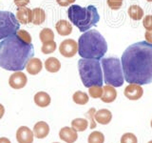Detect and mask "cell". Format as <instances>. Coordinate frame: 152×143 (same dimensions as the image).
I'll use <instances>...</instances> for the list:
<instances>
[{
	"label": "cell",
	"mask_w": 152,
	"mask_h": 143,
	"mask_svg": "<svg viewBox=\"0 0 152 143\" xmlns=\"http://www.w3.org/2000/svg\"><path fill=\"white\" fill-rule=\"evenodd\" d=\"M125 80L128 83H152V44L140 41L128 46L121 58Z\"/></svg>",
	"instance_id": "1"
},
{
	"label": "cell",
	"mask_w": 152,
	"mask_h": 143,
	"mask_svg": "<svg viewBox=\"0 0 152 143\" xmlns=\"http://www.w3.org/2000/svg\"><path fill=\"white\" fill-rule=\"evenodd\" d=\"M34 55L32 44L23 42L16 35L0 42V67L7 71H22Z\"/></svg>",
	"instance_id": "2"
},
{
	"label": "cell",
	"mask_w": 152,
	"mask_h": 143,
	"mask_svg": "<svg viewBox=\"0 0 152 143\" xmlns=\"http://www.w3.org/2000/svg\"><path fill=\"white\" fill-rule=\"evenodd\" d=\"M107 52V43L96 30H88L79 37L78 54L82 58L102 59Z\"/></svg>",
	"instance_id": "3"
},
{
	"label": "cell",
	"mask_w": 152,
	"mask_h": 143,
	"mask_svg": "<svg viewBox=\"0 0 152 143\" xmlns=\"http://www.w3.org/2000/svg\"><path fill=\"white\" fill-rule=\"evenodd\" d=\"M68 16L70 22L82 32H87L90 28L96 26L100 20L98 11L93 5H89L88 7L71 5L68 10Z\"/></svg>",
	"instance_id": "4"
},
{
	"label": "cell",
	"mask_w": 152,
	"mask_h": 143,
	"mask_svg": "<svg viewBox=\"0 0 152 143\" xmlns=\"http://www.w3.org/2000/svg\"><path fill=\"white\" fill-rule=\"evenodd\" d=\"M78 71L80 78L86 88L103 86L104 75L99 60L81 58L78 60Z\"/></svg>",
	"instance_id": "5"
},
{
	"label": "cell",
	"mask_w": 152,
	"mask_h": 143,
	"mask_svg": "<svg viewBox=\"0 0 152 143\" xmlns=\"http://www.w3.org/2000/svg\"><path fill=\"white\" fill-rule=\"evenodd\" d=\"M101 64L104 72V83L113 87H122L125 77L121 60L117 57H107L102 58Z\"/></svg>",
	"instance_id": "6"
},
{
	"label": "cell",
	"mask_w": 152,
	"mask_h": 143,
	"mask_svg": "<svg viewBox=\"0 0 152 143\" xmlns=\"http://www.w3.org/2000/svg\"><path fill=\"white\" fill-rule=\"evenodd\" d=\"M20 23L12 12L0 11V40L16 35Z\"/></svg>",
	"instance_id": "7"
},
{
	"label": "cell",
	"mask_w": 152,
	"mask_h": 143,
	"mask_svg": "<svg viewBox=\"0 0 152 143\" xmlns=\"http://www.w3.org/2000/svg\"><path fill=\"white\" fill-rule=\"evenodd\" d=\"M59 52L64 57L70 58L78 52V43L74 39H65L61 42Z\"/></svg>",
	"instance_id": "8"
},
{
	"label": "cell",
	"mask_w": 152,
	"mask_h": 143,
	"mask_svg": "<svg viewBox=\"0 0 152 143\" xmlns=\"http://www.w3.org/2000/svg\"><path fill=\"white\" fill-rule=\"evenodd\" d=\"M27 82H28L27 75L21 71L14 72L9 78L10 87H12V89H15V90L23 89L27 85Z\"/></svg>",
	"instance_id": "9"
},
{
	"label": "cell",
	"mask_w": 152,
	"mask_h": 143,
	"mask_svg": "<svg viewBox=\"0 0 152 143\" xmlns=\"http://www.w3.org/2000/svg\"><path fill=\"white\" fill-rule=\"evenodd\" d=\"M124 94H125V97L129 100H138L142 97V94H144V89H142V85L129 83L125 88Z\"/></svg>",
	"instance_id": "10"
},
{
	"label": "cell",
	"mask_w": 152,
	"mask_h": 143,
	"mask_svg": "<svg viewBox=\"0 0 152 143\" xmlns=\"http://www.w3.org/2000/svg\"><path fill=\"white\" fill-rule=\"evenodd\" d=\"M34 133L27 126H21L16 131V140L18 143H33Z\"/></svg>",
	"instance_id": "11"
},
{
	"label": "cell",
	"mask_w": 152,
	"mask_h": 143,
	"mask_svg": "<svg viewBox=\"0 0 152 143\" xmlns=\"http://www.w3.org/2000/svg\"><path fill=\"white\" fill-rule=\"evenodd\" d=\"M59 137L61 140L66 143H74L78 139L77 131L74 130L72 127H63L59 132Z\"/></svg>",
	"instance_id": "12"
},
{
	"label": "cell",
	"mask_w": 152,
	"mask_h": 143,
	"mask_svg": "<svg viewBox=\"0 0 152 143\" xmlns=\"http://www.w3.org/2000/svg\"><path fill=\"white\" fill-rule=\"evenodd\" d=\"M32 131L35 137L39 138V139H43V138H45L49 136L50 126H49V124L45 121H38L37 123H35Z\"/></svg>",
	"instance_id": "13"
},
{
	"label": "cell",
	"mask_w": 152,
	"mask_h": 143,
	"mask_svg": "<svg viewBox=\"0 0 152 143\" xmlns=\"http://www.w3.org/2000/svg\"><path fill=\"white\" fill-rule=\"evenodd\" d=\"M95 121L101 125H107L111 122L112 119V114L107 109H101L97 111L94 114Z\"/></svg>",
	"instance_id": "14"
},
{
	"label": "cell",
	"mask_w": 152,
	"mask_h": 143,
	"mask_svg": "<svg viewBox=\"0 0 152 143\" xmlns=\"http://www.w3.org/2000/svg\"><path fill=\"white\" fill-rule=\"evenodd\" d=\"M42 69H43L42 61L39 58H36V57H31L26 65V71L31 75L38 74L42 71Z\"/></svg>",
	"instance_id": "15"
},
{
	"label": "cell",
	"mask_w": 152,
	"mask_h": 143,
	"mask_svg": "<svg viewBox=\"0 0 152 143\" xmlns=\"http://www.w3.org/2000/svg\"><path fill=\"white\" fill-rule=\"evenodd\" d=\"M31 10L26 8V7H21L17 8L16 12V19L19 23L24 24V25H28V23H31Z\"/></svg>",
	"instance_id": "16"
},
{
	"label": "cell",
	"mask_w": 152,
	"mask_h": 143,
	"mask_svg": "<svg viewBox=\"0 0 152 143\" xmlns=\"http://www.w3.org/2000/svg\"><path fill=\"white\" fill-rule=\"evenodd\" d=\"M117 97V92L115 88L110 85H106L103 88V94L101 97V100L104 103H111L115 101Z\"/></svg>",
	"instance_id": "17"
},
{
	"label": "cell",
	"mask_w": 152,
	"mask_h": 143,
	"mask_svg": "<svg viewBox=\"0 0 152 143\" xmlns=\"http://www.w3.org/2000/svg\"><path fill=\"white\" fill-rule=\"evenodd\" d=\"M33 100H34V103L40 108H46L49 106L51 102L50 95L46 92L36 93L34 97H33Z\"/></svg>",
	"instance_id": "18"
},
{
	"label": "cell",
	"mask_w": 152,
	"mask_h": 143,
	"mask_svg": "<svg viewBox=\"0 0 152 143\" xmlns=\"http://www.w3.org/2000/svg\"><path fill=\"white\" fill-rule=\"evenodd\" d=\"M55 29L57 32H58V35L62 36H68L72 32V26H71V24L69 21L63 20V19H61V20H59L55 24Z\"/></svg>",
	"instance_id": "19"
},
{
	"label": "cell",
	"mask_w": 152,
	"mask_h": 143,
	"mask_svg": "<svg viewBox=\"0 0 152 143\" xmlns=\"http://www.w3.org/2000/svg\"><path fill=\"white\" fill-rule=\"evenodd\" d=\"M46 20V13L41 8H34L31 12V23L34 25H41Z\"/></svg>",
	"instance_id": "20"
},
{
	"label": "cell",
	"mask_w": 152,
	"mask_h": 143,
	"mask_svg": "<svg viewBox=\"0 0 152 143\" xmlns=\"http://www.w3.org/2000/svg\"><path fill=\"white\" fill-rule=\"evenodd\" d=\"M45 69L47 70V72L51 74L59 72L61 69V63L59 59H57L56 57H49L45 61Z\"/></svg>",
	"instance_id": "21"
},
{
	"label": "cell",
	"mask_w": 152,
	"mask_h": 143,
	"mask_svg": "<svg viewBox=\"0 0 152 143\" xmlns=\"http://www.w3.org/2000/svg\"><path fill=\"white\" fill-rule=\"evenodd\" d=\"M127 13L132 20L135 21H139L144 17V10L138 5H131L127 10Z\"/></svg>",
	"instance_id": "22"
},
{
	"label": "cell",
	"mask_w": 152,
	"mask_h": 143,
	"mask_svg": "<svg viewBox=\"0 0 152 143\" xmlns=\"http://www.w3.org/2000/svg\"><path fill=\"white\" fill-rule=\"evenodd\" d=\"M71 127L77 132H85L88 127V120L86 118H74L71 121Z\"/></svg>",
	"instance_id": "23"
},
{
	"label": "cell",
	"mask_w": 152,
	"mask_h": 143,
	"mask_svg": "<svg viewBox=\"0 0 152 143\" xmlns=\"http://www.w3.org/2000/svg\"><path fill=\"white\" fill-rule=\"evenodd\" d=\"M72 100L73 102L78 104V105H86L89 100L88 94L87 93L81 92V91H77L75 92L72 95Z\"/></svg>",
	"instance_id": "24"
},
{
	"label": "cell",
	"mask_w": 152,
	"mask_h": 143,
	"mask_svg": "<svg viewBox=\"0 0 152 143\" xmlns=\"http://www.w3.org/2000/svg\"><path fill=\"white\" fill-rule=\"evenodd\" d=\"M39 38L42 43L51 41L54 39V32L50 28H44L39 33Z\"/></svg>",
	"instance_id": "25"
},
{
	"label": "cell",
	"mask_w": 152,
	"mask_h": 143,
	"mask_svg": "<svg viewBox=\"0 0 152 143\" xmlns=\"http://www.w3.org/2000/svg\"><path fill=\"white\" fill-rule=\"evenodd\" d=\"M104 136L102 132L93 131L89 133L88 137V143H104Z\"/></svg>",
	"instance_id": "26"
},
{
	"label": "cell",
	"mask_w": 152,
	"mask_h": 143,
	"mask_svg": "<svg viewBox=\"0 0 152 143\" xmlns=\"http://www.w3.org/2000/svg\"><path fill=\"white\" fill-rule=\"evenodd\" d=\"M56 48H57L56 42L54 40H51V41H48V42L43 43L41 51L44 55H50V54H52V52H55Z\"/></svg>",
	"instance_id": "27"
},
{
	"label": "cell",
	"mask_w": 152,
	"mask_h": 143,
	"mask_svg": "<svg viewBox=\"0 0 152 143\" xmlns=\"http://www.w3.org/2000/svg\"><path fill=\"white\" fill-rule=\"evenodd\" d=\"M88 94L92 98H101L103 94L102 86H91L88 88Z\"/></svg>",
	"instance_id": "28"
},
{
	"label": "cell",
	"mask_w": 152,
	"mask_h": 143,
	"mask_svg": "<svg viewBox=\"0 0 152 143\" xmlns=\"http://www.w3.org/2000/svg\"><path fill=\"white\" fill-rule=\"evenodd\" d=\"M121 143H138V138L134 133H126L121 137Z\"/></svg>",
	"instance_id": "29"
},
{
	"label": "cell",
	"mask_w": 152,
	"mask_h": 143,
	"mask_svg": "<svg viewBox=\"0 0 152 143\" xmlns=\"http://www.w3.org/2000/svg\"><path fill=\"white\" fill-rule=\"evenodd\" d=\"M16 35L20 38V39L27 43V44H31V35L28 33L27 31L25 30H18L17 32H16Z\"/></svg>",
	"instance_id": "30"
},
{
	"label": "cell",
	"mask_w": 152,
	"mask_h": 143,
	"mask_svg": "<svg viewBox=\"0 0 152 143\" xmlns=\"http://www.w3.org/2000/svg\"><path fill=\"white\" fill-rule=\"evenodd\" d=\"M95 113H96V110H95L94 108H91L87 112V114H86V116L88 118V120L90 122V126H89L90 129H95L96 128V125H97L96 121H95V118H94Z\"/></svg>",
	"instance_id": "31"
},
{
	"label": "cell",
	"mask_w": 152,
	"mask_h": 143,
	"mask_svg": "<svg viewBox=\"0 0 152 143\" xmlns=\"http://www.w3.org/2000/svg\"><path fill=\"white\" fill-rule=\"evenodd\" d=\"M107 5L111 10H119L123 5V0H107Z\"/></svg>",
	"instance_id": "32"
},
{
	"label": "cell",
	"mask_w": 152,
	"mask_h": 143,
	"mask_svg": "<svg viewBox=\"0 0 152 143\" xmlns=\"http://www.w3.org/2000/svg\"><path fill=\"white\" fill-rule=\"evenodd\" d=\"M142 25H144L146 31L152 30V15L148 14V15L145 16L144 20H142Z\"/></svg>",
	"instance_id": "33"
},
{
	"label": "cell",
	"mask_w": 152,
	"mask_h": 143,
	"mask_svg": "<svg viewBox=\"0 0 152 143\" xmlns=\"http://www.w3.org/2000/svg\"><path fill=\"white\" fill-rule=\"evenodd\" d=\"M56 2L61 7H68L69 5L73 4L75 0H56Z\"/></svg>",
	"instance_id": "34"
},
{
	"label": "cell",
	"mask_w": 152,
	"mask_h": 143,
	"mask_svg": "<svg viewBox=\"0 0 152 143\" xmlns=\"http://www.w3.org/2000/svg\"><path fill=\"white\" fill-rule=\"evenodd\" d=\"M15 6L17 8H21V7H26L27 5L30 4V0H13Z\"/></svg>",
	"instance_id": "35"
},
{
	"label": "cell",
	"mask_w": 152,
	"mask_h": 143,
	"mask_svg": "<svg viewBox=\"0 0 152 143\" xmlns=\"http://www.w3.org/2000/svg\"><path fill=\"white\" fill-rule=\"evenodd\" d=\"M145 39H146L147 42L151 43V44H152V30L146 31L145 33Z\"/></svg>",
	"instance_id": "36"
},
{
	"label": "cell",
	"mask_w": 152,
	"mask_h": 143,
	"mask_svg": "<svg viewBox=\"0 0 152 143\" xmlns=\"http://www.w3.org/2000/svg\"><path fill=\"white\" fill-rule=\"evenodd\" d=\"M5 114V107L0 103V119H1Z\"/></svg>",
	"instance_id": "37"
},
{
	"label": "cell",
	"mask_w": 152,
	"mask_h": 143,
	"mask_svg": "<svg viewBox=\"0 0 152 143\" xmlns=\"http://www.w3.org/2000/svg\"><path fill=\"white\" fill-rule=\"evenodd\" d=\"M0 143H12L7 137H0Z\"/></svg>",
	"instance_id": "38"
},
{
	"label": "cell",
	"mask_w": 152,
	"mask_h": 143,
	"mask_svg": "<svg viewBox=\"0 0 152 143\" xmlns=\"http://www.w3.org/2000/svg\"><path fill=\"white\" fill-rule=\"evenodd\" d=\"M147 2H152V0H146Z\"/></svg>",
	"instance_id": "39"
},
{
	"label": "cell",
	"mask_w": 152,
	"mask_h": 143,
	"mask_svg": "<svg viewBox=\"0 0 152 143\" xmlns=\"http://www.w3.org/2000/svg\"><path fill=\"white\" fill-rule=\"evenodd\" d=\"M147 143H152V140H150V141H148V142H147Z\"/></svg>",
	"instance_id": "40"
},
{
	"label": "cell",
	"mask_w": 152,
	"mask_h": 143,
	"mask_svg": "<svg viewBox=\"0 0 152 143\" xmlns=\"http://www.w3.org/2000/svg\"><path fill=\"white\" fill-rule=\"evenodd\" d=\"M150 125H151V128H152V120H151V123H150Z\"/></svg>",
	"instance_id": "41"
},
{
	"label": "cell",
	"mask_w": 152,
	"mask_h": 143,
	"mask_svg": "<svg viewBox=\"0 0 152 143\" xmlns=\"http://www.w3.org/2000/svg\"><path fill=\"white\" fill-rule=\"evenodd\" d=\"M53 143H59V142H53Z\"/></svg>",
	"instance_id": "42"
}]
</instances>
